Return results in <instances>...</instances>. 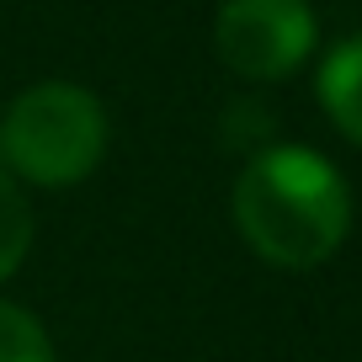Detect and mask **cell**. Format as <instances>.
Wrapping results in <instances>:
<instances>
[{"mask_svg": "<svg viewBox=\"0 0 362 362\" xmlns=\"http://www.w3.org/2000/svg\"><path fill=\"white\" fill-rule=\"evenodd\" d=\"M107 155V112L75 80L27 86L0 117V165L37 187H75Z\"/></svg>", "mask_w": 362, "mask_h": 362, "instance_id": "2", "label": "cell"}, {"mask_svg": "<svg viewBox=\"0 0 362 362\" xmlns=\"http://www.w3.org/2000/svg\"><path fill=\"white\" fill-rule=\"evenodd\" d=\"M27 250H33V203L22 181L0 165V283L27 261Z\"/></svg>", "mask_w": 362, "mask_h": 362, "instance_id": "5", "label": "cell"}, {"mask_svg": "<svg viewBox=\"0 0 362 362\" xmlns=\"http://www.w3.org/2000/svg\"><path fill=\"white\" fill-rule=\"evenodd\" d=\"M315 90H320V107H325L330 123H336L351 144H362V33L341 37L325 54Z\"/></svg>", "mask_w": 362, "mask_h": 362, "instance_id": "4", "label": "cell"}, {"mask_svg": "<svg viewBox=\"0 0 362 362\" xmlns=\"http://www.w3.org/2000/svg\"><path fill=\"white\" fill-rule=\"evenodd\" d=\"M0 362H54L48 330L22 304H6V298H0Z\"/></svg>", "mask_w": 362, "mask_h": 362, "instance_id": "6", "label": "cell"}, {"mask_svg": "<svg viewBox=\"0 0 362 362\" xmlns=\"http://www.w3.org/2000/svg\"><path fill=\"white\" fill-rule=\"evenodd\" d=\"M235 229L261 261L283 272L325 267L351 229V192L325 155L298 144H267L240 170L229 197Z\"/></svg>", "mask_w": 362, "mask_h": 362, "instance_id": "1", "label": "cell"}, {"mask_svg": "<svg viewBox=\"0 0 362 362\" xmlns=\"http://www.w3.org/2000/svg\"><path fill=\"white\" fill-rule=\"evenodd\" d=\"M315 6L309 0H224L214 22V48L240 80H283L315 54Z\"/></svg>", "mask_w": 362, "mask_h": 362, "instance_id": "3", "label": "cell"}]
</instances>
